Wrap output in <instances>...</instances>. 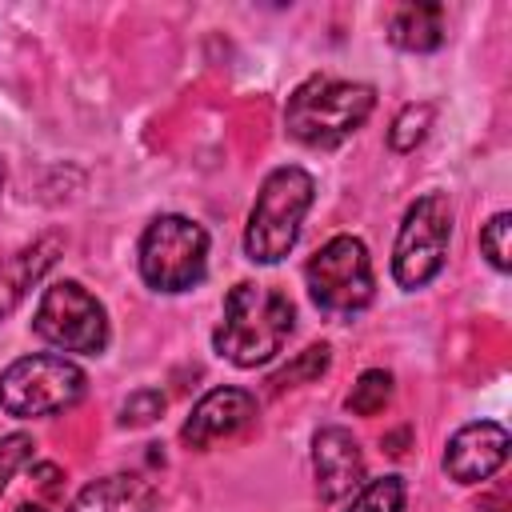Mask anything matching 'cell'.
I'll list each match as a JSON object with an SVG mask.
<instances>
[{
	"mask_svg": "<svg viewBox=\"0 0 512 512\" xmlns=\"http://www.w3.org/2000/svg\"><path fill=\"white\" fill-rule=\"evenodd\" d=\"M388 40L404 52H432L444 40V8L440 4H404L392 24H388Z\"/></svg>",
	"mask_w": 512,
	"mask_h": 512,
	"instance_id": "cell-14",
	"label": "cell"
},
{
	"mask_svg": "<svg viewBox=\"0 0 512 512\" xmlns=\"http://www.w3.org/2000/svg\"><path fill=\"white\" fill-rule=\"evenodd\" d=\"M312 472L320 500H340L364 484V452L348 428H320L312 436Z\"/></svg>",
	"mask_w": 512,
	"mask_h": 512,
	"instance_id": "cell-10",
	"label": "cell"
},
{
	"mask_svg": "<svg viewBox=\"0 0 512 512\" xmlns=\"http://www.w3.org/2000/svg\"><path fill=\"white\" fill-rule=\"evenodd\" d=\"M328 364H332V348L328 344H308L288 368H280L268 384L280 392V388H292V384H304V380H316V376H324L328 372Z\"/></svg>",
	"mask_w": 512,
	"mask_h": 512,
	"instance_id": "cell-18",
	"label": "cell"
},
{
	"mask_svg": "<svg viewBox=\"0 0 512 512\" xmlns=\"http://www.w3.org/2000/svg\"><path fill=\"white\" fill-rule=\"evenodd\" d=\"M312 196H316V180L304 168L284 164V168L268 172L256 192V204L248 212V228H244L248 260H256V264L284 260L296 248L304 212L312 208Z\"/></svg>",
	"mask_w": 512,
	"mask_h": 512,
	"instance_id": "cell-3",
	"label": "cell"
},
{
	"mask_svg": "<svg viewBox=\"0 0 512 512\" xmlns=\"http://www.w3.org/2000/svg\"><path fill=\"white\" fill-rule=\"evenodd\" d=\"M448 236H452V208L440 192H428L420 200L408 204L400 232H396V248H392V276L400 288H424L440 268H444V252H448Z\"/></svg>",
	"mask_w": 512,
	"mask_h": 512,
	"instance_id": "cell-7",
	"label": "cell"
},
{
	"mask_svg": "<svg viewBox=\"0 0 512 512\" xmlns=\"http://www.w3.org/2000/svg\"><path fill=\"white\" fill-rule=\"evenodd\" d=\"M36 452V440L28 432H12V436H0V492L8 488V480L32 460Z\"/></svg>",
	"mask_w": 512,
	"mask_h": 512,
	"instance_id": "cell-21",
	"label": "cell"
},
{
	"mask_svg": "<svg viewBox=\"0 0 512 512\" xmlns=\"http://www.w3.org/2000/svg\"><path fill=\"white\" fill-rule=\"evenodd\" d=\"M16 512H44V504H20Z\"/></svg>",
	"mask_w": 512,
	"mask_h": 512,
	"instance_id": "cell-22",
	"label": "cell"
},
{
	"mask_svg": "<svg viewBox=\"0 0 512 512\" xmlns=\"http://www.w3.org/2000/svg\"><path fill=\"white\" fill-rule=\"evenodd\" d=\"M432 116H436V108H432L428 100H420V104H404V108H400V116L392 120V132H388L392 152H412V148L428 136Z\"/></svg>",
	"mask_w": 512,
	"mask_h": 512,
	"instance_id": "cell-16",
	"label": "cell"
},
{
	"mask_svg": "<svg viewBox=\"0 0 512 512\" xmlns=\"http://www.w3.org/2000/svg\"><path fill=\"white\" fill-rule=\"evenodd\" d=\"M348 512H404V480L400 476H380V480L360 484Z\"/></svg>",
	"mask_w": 512,
	"mask_h": 512,
	"instance_id": "cell-17",
	"label": "cell"
},
{
	"mask_svg": "<svg viewBox=\"0 0 512 512\" xmlns=\"http://www.w3.org/2000/svg\"><path fill=\"white\" fill-rule=\"evenodd\" d=\"M388 400H392V372L368 368V372H360V380L352 384V392H348L344 404H348L352 416H376Z\"/></svg>",
	"mask_w": 512,
	"mask_h": 512,
	"instance_id": "cell-15",
	"label": "cell"
},
{
	"mask_svg": "<svg viewBox=\"0 0 512 512\" xmlns=\"http://www.w3.org/2000/svg\"><path fill=\"white\" fill-rule=\"evenodd\" d=\"M160 412H164V392H160V388H140V392H132V396L124 400L120 424H124V428H144V424H152Z\"/></svg>",
	"mask_w": 512,
	"mask_h": 512,
	"instance_id": "cell-20",
	"label": "cell"
},
{
	"mask_svg": "<svg viewBox=\"0 0 512 512\" xmlns=\"http://www.w3.org/2000/svg\"><path fill=\"white\" fill-rule=\"evenodd\" d=\"M256 416V396L244 388H212L196 400L192 416L180 428V440L188 448H212L216 440L232 436L236 428H244Z\"/></svg>",
	"mask_w": 512,
	"mask_h": 512,
	"instance_id": "cell-11",
	"label": "cell"
},
{
	"mask_svg": "<svg viewBox=\"0 0 512 512\" xmlns=\"http://www.w3.org/2000/svg\"><path fill=\"white\" fill-rule=\"evenodd\" d=\"M372 108H376L372 84L336 80V76H308L288 96L284 128L308 148H336L372 116Z\"/></svg>",
	"mask_w": 512,
	"mask_h": 512,
	"instance_id": "cell-2",
	"label": "cell"
},
{
	"mask_svg": "<svg viewBox=\"0 0 512 512\" xmlns=\"http://www.w3.org/2000/svg\"><path fill=\"white\" fill-rule=\"evenodd\" d=\"M508 460V432L496 420L464 424L444 448V472L456 484H480Z\"/></svg>",
	"mask_w": 512,
	"mask_h": 512,
	"instance_id": "cell-9",
	"label": "cell"
},
{
	"mask_svg": "<svg viewBox=\"0 0 512 512\" xmlns=\"http://www.w3.org/2000/svg\"><path fill=\"white\" fill-rule=\"evenodd\" d=\"M156 488L152 480L136 472H112L76 492L68 512H156Z\"/></svg>",
	"mask_w": 512,
	"mask_h": 512,
	"instance_id": "cell-12",
	"label": "cell"
},
{
	"mask_svg": "<svg viewBox=\"0 0 512 512\" xmlns=\"http://www.w3.org/2000/svg\"><path fill=\"white\" fill-rule=\"evenodd\" d=\"M208 232L188 216H156L140 236V276L156 292H184L204 280Z\"/></svg>",
	"mask_w": 512,
	"mask_h": 512,
	"instance_id": "cell-4",
	"label": "cell"
},
{
	"mask_svg": "<svg viewBox=\"0 0 512 512\" xmlns=\"http://www.w3.org/2000/svg\"><path fill=\"white\" fill-rule=\"evenodd\" d=\"M308 296L324 312H360L376 296L368 248L360 236H332L308 264H304Z\"/></svg>",
	"mask_w": 512,
	"mask_h": 512,
	"instance_id": "cell-8",
	"label": "cell"
},
{
	"mask_svg": "<svg viewBox=\"0 0 512 512\" xmlns=\"http://www.w3.org/2000/svg\"><path fill=\"white\" fill-rule=\"evenodd\" d=\"M32 332L60 352L96 356L108 344V316H104V304L80 280H56L40 296Z\"/></svg>",
	"mask_w": 512,
	"mask_h": 512,
	"instance_id": "cell-6",
	"label": "cell"
},
{
	"mask_svg": "<svg viewBox=\"0 0 512 512\" xmlns=\"http://www.w3.org/2000/svg\"><path fill=\"white\" fill-rule=\"evenodd\" d=\"M60 248H64L60 236H40L36 244H28V248H20V252H12V256L0 260V320H4V316L28 296V288L56 264Z\"/></svg>",
	"mask_w": 512,
	"mask_h": 512,
	"instance_id": "cell-13",
	"label": "cell"
},
{
	"mask_svg": "<svg viewBox=\"0 0 512 512\" xmlns=\"http://www.w3.org/2000/svg\"><path fill=\"white\" fill-rule=\"evenodd\" d=\"M292 320L296 308L280 288L240 280L224 296V316L212 332V348L236 368H260L276 360V352L292 332Z\"/></svg>",
	"mask_w": 512,
	"mask_h": 512,
	"instance_id": "cell-1",
	"label": "cell"
},
{
	"mask_svg": "<svg viewBox=\"0 0 512 512\" xmlns=\"http://www.w3.org/2000/svg\"><path fill=\"white\" fill-rule=\"evenodd\" d=\"M88 388V376L52 352L20 356L0 372V408L8 416H52L72 408Z\"/></svg>",
	"mask_w": 512,
	"mask_h": 512,
	"instance_id": "cell-5",
	"label": "cell"
},
{
	"mask_svg": "<svg viewBox=\"0 0 512 512\" xmlns=\"http://www.w3.org/2000/svg\"><path fill=\"white\" fill-rule=\"evenodd\" d=\"M508 236H512V216L508 212H496L484 228H480V248H484V256H488V264L496 268V272H508Z\"/></svg>",
	"mask_w": 512,
	"mask_h": 512,
	"instance_id": "cell-19",
	"label": "cell"
}]
</instances>
